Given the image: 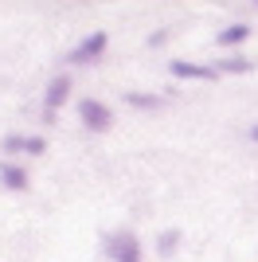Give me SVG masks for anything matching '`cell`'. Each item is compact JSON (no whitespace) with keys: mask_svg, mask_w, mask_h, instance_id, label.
<instances>
[{"mask_svg":"<svg viewBox=\"0 0 258 262\" xmlns=\"http://www.w3.org/2000/svg\"><path fill=\"white\" fill-rule=\"evenodd\" d=\"M106 254L114 262H141V243L133 231H114L106 239Z\"/></svg>","mask_w":258,"mask_h":262,"instance_id":"cell-1","label":"cell"},{"mask_svg":"<svg viewBox=\"0 0 258 262\" xmlns=\"http://www.w3.org/2000/svg\"><path fill=\"white\" fill-rule=\"evenodd\" d=\"M78 118H82L86 129H98V133H106L110 125H114L110 106H106V102H98V98H82V102H78Z\"/></svg>","mask_w":258,"mask_h":262,"instance_id":"cell-2","label":"cell"},{"mask_svg":"<svg viewBox=\"0 0 258 262\" xmlns=\"http://www.w3.org/2000/svg\"><path fill=\"white\" fill-rule=\"evenodd\" d=\"M67 94H71V78L55 75L51 82H47V94H43V118L47 121H55V114H59V106L67 102Z\"/></svg>","mask_w":258,"mask_h":262,"instance_id":"cell-3","label":"cell"},{"mask_svg":"<svg viewBox=\"0 0 258 262\" xmlns=\"http://www.w3.org/2000/svg\"><path fill=\"white\" fill-rule=\"evenodd\" d=\"M106 43H110V35L106 32H94V35H86L82 43L71 51V63H78V67H86V63H94L98 55L106 51Z\"/></svg>","mask_w":258,"mask_h":262,"instance_id":"cell-4","label":"cell"},{"mask_svg":"<svg viewBox=\"0 0 258 262\" xmlns=\"http://www.w3.org/2000/svg\"><path fill=\"white\" fill-rule=\"evenodd\" d=\"M168 71L176 78H215L219 75V67H200V63H184V59H176Z\"/></svg>","mask_w":258,"mask_h":262,"instance_id":"cell-5","label":"cell"},{"mask_svg":"<svg viewBox=\"0 0 258 262\" xmlns=\"http://www.w3.org/2000/svg\"><path fill=\"white\" fill-rule=\"evenodd\" d=\"M247 39H250L247 24H231V28H223V32L215 35V43H219V47H239V43H247Z\"/></svg>","mask_w":258,"mask_h":262,"instance_id":"cell-6","label":"cell"},{"mask_svg":"<svg viewBox=\"0 0 258 262\" xmlns=\"http://www.w3.org/2000/svg\"><path fill=\"white\" fill-rule=\"evenodd\" d=\"M0 180H4L12 192H24V188H28V172L16 168V164H8V161H0Z\"/></svg>","mask_w":258,"mask_h":262,"instance_id":"cell-7","label":"cell"},{"mask_svg":"<svg viewBox=\"0 0 258 262\" xmlns=\"http://www.w3.org/2000/svg\"><path fill=\"white\" fill-rule=\"evenodd\" d=\"M250 59H243V55H235V59H227V63H219V71H231V75H247L250 71Z\"/></svg>","mask_w":258,"mask_h":262,"instance_id":"cell-8","label":"cell"},{"mask_svg":"<svg viewBox=\"0 0 258 262\" xmlns=\"http://www.w3.org/2000/svg\"><path fill=\"white\" fill-rule=\"evenodd\" d=\"M125 102H129V106H137V110H157V106H161V102L149 98V94H125Z\"/></svg>","mask_w":258,"mask_h":262,"instance_id":"cell-9","label":"cell"},{"mask_svg":"<svg viewBox=\"0 0 258 262\" xmlns=\"http://www.w3.org/2000/svg\"><path fill=\"white\" fill-rule=\"evenodd\" d=\"M24 153H32V157L47 153V141H43V137H28V145H24Z\"/></svg>","mask_w":258,"mask_h":262,"instance_id":"cell-10","label":"cell"},{"mask_svg":"<svg viewBox=\"0 0 258 262\" xmlns=\"http://www.w3.org/2000/svg\"><path fill=\"white\" fill-rule=\"evenodd\" d=\"M28 137H4V153H24Z\"/></svg>","mask_w":258,"mask_h":262,"instance_id":"cell-11","label":"cell"},{"mask_svg":"<svg viewBox=\"0 0 258 262\" xmlns=\"http://www.w3.org/2000/svg\"><path fill=\"white\" fill-rule=\"evenodd\" d=\"M180 243V231H164V239H161V251L164 254H172V247Z\"/></svg>","mask_w":258,"mask_h":262,"instance_id":"cell-12","label":"cell"},{"mask_svg":"<svg viewBox=\"0 0 258 262\" xmlns=\"http://www.w3.org/2000/svg\"><path fill=\"white\" fill-rule=\"evenodd\" d=\"M250 137H254V141H258V125H254V129H250Z\"/></svg>","mask_w":258,"mask_h":262,"instance_id":"cell-13","label":"cell"},{"mask_svg":"<svg viewBox=\"0 0 258 262\" xmlns=\"http://www.w3.org/2000/svg\"><path fill=\"white\" fill-rule=\"evenodd\" d=\"M254 4H258V0H254Z\"/></svg>","mask_w":258,"mask_h":262,"instance_id":"cell-14","label":"cell"}]
</instances>
